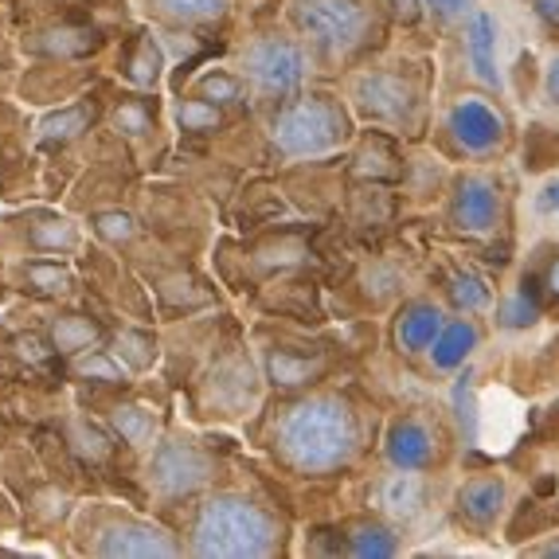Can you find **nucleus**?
Wrapping results in <instances>:
<instances>
[{
	"label": "nucleus",
	"instance_id": "nucleus-1",
	"mask_svg": "<svg viewBox=\"0 0 559 559\" xmlns=\"http://www.w3.org/2000/svg\"><path fill=\"white\" fill-rule=\"evenodd\" d=\"M282 454L298 469H333L356 447V423L345 403L313 400L286 415L278 430Z\"/></svg>",
	"mask_w": 559,
	"mask_h": 559
},
{
	"label": "nucleus",
	"instance_id": "nucleus-2",
	"mask_svg": "<svg viewBox=\"0 0 559 559\" xmlns=\"http://www.w3.org/2000/svg\"><path fill=\"white\" fill-rule=\"evenodd\" d=\"M274 521L259 504L219 497L197 521V551L204 556H266L274 548Z\"/></svg>",
	"mask_w": 559,
	"mask_h": 559
},
{
	"label": "nucleus",
	"instance_id": "nucleus-3",
	"mask_svg": "<svg viewBox=\"0 0 559 559\" xmlns=\"http://www.w3.org/2000/svg\"><path fill=\"white\" fill-rule=\"evenodd\" d=\"M345 114L336 110L329 98H306V103L289 106L278 121H274V141L282 153L306 157V153H325L336 141L345 138Z\"/></svg>",
	"mask_w": 559,
	"mask_h": 559
},
{
	"label": "nucleus",
	"instance_id": "nucleus-4",
	"mask_svg": "<svg viewBox=\"0 0 559 559\" xmlns=\"http://www.w3.org/2000/svg\"><path fill=\"white\" fill-rule=\"evenodd\" d=\"M298 24L329 51H348L364 32V9L356 0H301Z\"/></svg>",
	"mask_w": 559,
	"mask_h": 559
},
{
	"label": "nucleus",
	"instance_id": "nucleus-5",
	"mask_svg": "<svg viewBox=\"0 0 559 559\" xmlns=\"http://www.w3.org/2000/svg\"><path fill=\"white\" fill-rule=\"evenodd\" d=\"M301 51L294 44H282V39H262L247 51V75L262 86V91H289V86L301 83Z\"/></svg>",
	"mask_w": 559,
	"mask_h": 559
},
{
	"label": "nucleus",
	"instance_id": "nucleus-6",
	"mask_svg": "<svg viewBox=\"0 0 559 559\" xmlns=\"http://www.w3.org/2000/svg\"><path fill=\"white\" fill-rule=\"evenodd\" d=\"M153 481L165 493H192L197 485L207 481V462L188 442H165L153 457Z\"/></svg>",
	"mask_w": 559,
	"mask_h": 559
},
{
	"label": "nucleus",
	"instance_id": "nucleus-7",
	"mask_svg": "<svg viewBox=\"0 0 559 559\" xmlns=\"http://www.w3.org/2000/svg\"><path fill=\"white\" fill-rule=\"evenodd\" d=\"M450 130H454V138L462 141L466 150L485 153L501 141V118H497L485 103H474V98H469V103L454 106V114H450Z\"/></svg>",
	"mask_w": 559,
	"mask_h": 559
},
{
	"label": "nucleus",
	"instance_id": "nucleus-8",
	"mask_svg": "<svg viewBox=\"0 0 559 559\" xmlns=\"http://www.w3.org/2000/svg\"><path fill=\"white\" fill-rule=\"evenodd\" d=\"M98 551L106 556H173V544L165 540V532L150 528V524H121V528L106 532Z\"/></svg>",
	"mask_w": 559,
	"mask_h": 559
},
{
	"label": "nucleus",
	"instance_id": "nucleus-9",
	"mask_svg": "<svg viewBox=\"0 0 559 559\" xmlns=\"http://www.w3.org/2000/svg\"><path fill=\"white\" fill-rule=\"evenodd\" d=\"M497 215V192L485 180H462L454 197V224L466 231H485Z\"/></svg>",
	"mask_w": 559,
	"mask_h": 559
},
{
	"label": "nucleus",
	"instance_id": "nucleus-10",
	"mask_svg": "<svg viewBox=\"0 0 559 559\" xmlns=\"http://www.w3.org/2000/svg\"><path fill=\"white\" fill-rule=\"evenodd\" d=\"M388 454L400 469H419L430 462L435 447H430V435L419 423H395L392 439H388Z\"/></svg>",
	"mask_w": 559,
	"mask_h": 559
},
{
	"label": "nucleus",
	"instance_id": "nucleus-11",
	"mask_svg": "<svg viewBox=\"0 0 559 559\" xmlns=\"http://www.w3.org/2000/svg\"><path fill=\"white\" fill-rule=\"evenodd\" d=\"M439 333H442V313L435 306H411L400 318V329H395V336H400V345L407 353L430 348L439 341Z\"/></svg>",
	"mask_w": 559,
	"mask_h": 559
},
{
	"label": "nucleus",
	"instance_id": "nucleus-12",
	"mask_svg": "<svg viewBox=\"0 0 559 559\" xmlns=\"http://www.w3.org/2000/svg\"><path fill=\"white\" fill-rule=\"evenodd\" d=\"M360 103L372 114H380V118H403L411 110V94L400 79L376 75L368 83H360Z\"/></svg>",
	"mask_w": 559,
	"mask_h": 559
},
{
	"label": "nucleus",
	"instance_id": "nucleus-13",
	"mask_svg": "<svg viewBox=\"0 0 559 559\" xmlns=\"http://www.w3.org/2000/svg\"><path fill=\"white\" fill-rule=\"evenodd\" d=\"M493 16H474L466 32V51H469V63L474 71L485 79V83H497V59H493V47H497V36H493Z\"/></svg>",
	"mask_w": 559,
	"mask_h": 559
},
{
	"label": "nucleus",
	"instance_id": "nucleus-14",
	"mask_svg": "<svg viewBox=\"0 0 559 559\" xmlns=\"http://www.w3.org/2000/svg\"><path fill=\"white\" fill-rule=\"evenodd\" d=\"M501 501H504L501 481H469L466 489H462V513L477 524L493 521L497 509H501Z\"/></svg>",
	"mask_w": 559,
	"mask_h": 559
},
{
	"label": "nucleus",
	"instance_id": "nucleus-15",
	"mask_svg": "<svg viewBox=\"0 0 559 559\" xmlns=\"http://www.w3.org/2000/svg\"><path fill=\"white\" fill-rule=\"evenodd\" d=\"M474 341H477V333H474V325H466V321H462V325L442 329L439 341H435V364H439V368H454V364H462L469 348H474Z\"/></svg>",
	"mask_w": 559,
	"mask_h": 559
},
{
	"label": "nucleus",
	"instance_id": "nucleus-16",
	"mask_svg": "<svg viewBox=\"0 0 559 559\" xmlns=\"http://www.w3.org/2000/svg\"><path fill=\"white\" fill-rule=\"evenodd\" d=\"M419 501H423V485L415 474H400L383 485V504H388L392 513H415Z\"/></svg>",
	"mask_w": 559,
	"mask_h": 559
},
{
	"label": "nucleus",
	"instance_id": "nucleus-17",
	"mask_svg": "<svg viewBox=\"0 0 559 559\" xmlns=\"http://www.w3.org/2000/svg\"><path fill=\"white\" fill-rule=\"evenodd\" d=\"M450 294H454V301L462 309H481L485 301H489V289H485L481 278H474V274H457Z\"/></svg>",
	"mask_w": 559,
	"mask_h": 559
},
{
	"label": "nucleus",
	"instance_id": "nucleus-18",
	"mask_svg": "<svg viewBox=\"0 0 559 559\" xmlns=\"http://www.w3.org/2000/svg\"><path fill=\"white\" fill-rule=\"evenodd\" d=\"M160 9L173 12V16H185V20H204L215 16V12L224 9L227 0H157Z\"/></svg>",
	"mask_w": 559,
	"mask_h": 559
},
{
	"label": "nucleus",
	"instance_id": "nucleus-19",
	"mask_svg": "<svg viewBox=\"0 0 559 559\" xmlns=\"http://www.w3.org/2000/svg\"><path fill=\"white\" fill-rule=\"evenodd\" d=\"M114 423H118V430L126 435L130 442H145L153 435V419L145 415V411H138V407H126V411H118L114 415Z\"/></svg>",
	"mask_w": 559,
	"mask_h": 559
},
{
	"label": "nucleus",
	"instance_id": "nucleus-20",
	"mask_svg": "<svg viewBox=\"0 0 559 559\" xmlns=\"http://www.w3.org/2000/svg\"><path fill=\"white\" fill-rule=\"evenodd\" d=\"M271 372L278 376L282 383H306L309 376L318 372V364H309V360H294V356H286V353H278L271 360Z\"/></svg>",
	"mask_w": 559,
	"mask_h": 559
},
{
	"label": "nucleus",
	"instance_id": "nucleus-21",
	"mask_svg": "<svg viewBox=\"0 0 559 559\" xmlns=\"http://www.w3.org/2000/svg\"><path fill=\"white\" fill-rule=\"evenodd\" d=\"M536 313H540V306L528 298V289H521V294H516L513 301H504V309H501L504 325H513V329L532 325V321H536Z\"/></svg>",
	"mask_w": 559,
	"mask_h": 559
},
{
	"label": "nucleus",
	"instance_id": "nucleus-22",
	"mask_svg": "<svg viewBox=\"0 0 559 559\" xmlns=\"http://www.w3.org/2000/svg\"><path fill=\"white\" fill-rule=\"evenodd\" d=\"M353 551L356 556H392L395 544L388 540V532L383 528H360L353 540Z\"/></svg>",
	"mask_w": 559,
	"mask_h": 559
},
{
	"label": "nucleus",
	"instance_id": "nucleus-23",
	"mask_svg": "<svg viewBox=\"0 0 559 559\" xmlns=\"http://www.w3.org/2000/svg\"><path fill=\"white\" fill-rule=\"evenodd\" d=\"M430 4V12L435 16H442V20H454V16H462V12L469 9V0H427Z\"/></svg>",
	"mask_w": 559,
	"mask_h": 559
},
{
	"label": "nucleus",
	"instance_id": "nucleus-24",
	"mask_svg": "<svg viewBox=\"0 0 559 559\" xmlns=\"http://www.w3.org/2000/svg\"><path fill=\"white\" fill-rule=\"evenodd\" d=\"M536 12H540L548 24H556L559 28V0H536Z\"/></svg>",
	"mask_w": 559,
	"mask_h": 559
},
{
	"label": "nucleus",
	"instance_id": "nucleus-25",
	"mask_svg": "<svg viewBox=\"0 0 559 559\" xmlns=\"http://www.w3.org/2000/svg\"><path fill=\"white\" fill-rule=\"evenodd\" d=\"M540 207H544V212H551V215H559V185H551L548 192H544Z\"/></svg>",
	"mask_w": 559,
	"mask_h": 559
},
{
	"label": "nucleus",
	"instance_id": "nucleus-26",
	"mask_svg": "<svg viewBox=\"0 0 559 559\" xmlns=\"http://www.w3.org/2000/svg\"><path fill=\"white\" fill-rule=\"evenodd\" d=\"M548 94H551V103H559V59L551 63V71H548Z\"/></svg>",
	"mask_w": 559,
	"mask_h": 559
},
{
	"label": "nucleus",
	"instance_id": "nucleus-27",
	"mask_svg": "<svg viewBox=\"0 0 559 559\" xmlns=\"http://www.w3.org/2000/svg\"><path fill=\"white\" fill-rule=\"evenodd\" d=\"M204 91L207 94H235V83H231V79H215V83H207Z\"/></svg>",
	"mask_w": 559,
	"mask_h": 559
},
{
	"label": "nucleus",
	"instance_id": "nucleus-28",
	"mask_svg": "<svg viewBox=\"0 0 559 559\" xmlns=\"http://www.w3.org/2000/svg\"><path fill=\"white\" fill-rule=\"evenodd\" d=\"M548 289L559 298V262H551V271H548Z\"/></svg>",
	"mask_w": 559,
	"mask_h": 559
}]
</instances>
